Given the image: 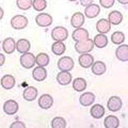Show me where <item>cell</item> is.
<instances>
[{
	"mask_svg": "<svg viewBox=\"0 0 128 128\" xmlns=\"http://www.w3.org/2000/svg\"><path fill=\"white\" fill-rule=\"evenodd\" d=\"M51 38L54 42H64L65 40L68 38V31L65 27H54L51 31Z\"/></svg>",
	"mask_w": 128,
	"mask_h": 128,
	"instance_id": "cell-1",
	"label": "cell"
},
{
	"mask_svg": "<svg viewBox=\"0 0 128 128\" xmlns=\"http://www.w3.org/2000/svg\"><path fill=\"white\" fill-rule=\"evenodd\" d=\"M94 48V44H93V40L91 38H86L84 41H80V42H76L75 44V50L78 54H86V52H91Z\"/></svg>",
	"mask_w": 128,
	"mask_h": 128,
	"instance_id": "cell-2",
	"label": "cell"
},
{
	"mask_svg": "<svg viewBox=\"0 0 128 128\" xmlns=\"http://www.w3.org/2000/svg\"><path fill=\"white\" fill-rule=\"evenodd\" d=\"M28 18L25 15H15L11 19V27L14 30H22L28 26Z\"/></svg>",
	"mask_w": 128,
	"mask_h": 128,
	"instance_id": "cell-3",
	"label": "cell"
},
{
	"mask_svg": "<svg viewBox=\"0 0 128 128\" xmlns=\"http://www.w3.org/2000/svg\"><path fill=\"white\" fill-rule=\"evenodd\" d=\"M19 62H20V65L26 70H30L32 67H34L35 65V56L31 52H25L22 54L20 59H19Z\"/></svg>",
	"mask_w": 128,
	"mask_h": 128,
	"instance_id": "cell-4",
	"label": "cell"
},
{
	"mask_svg": "<svg viewBox=\"0 0 128 128\" xmlns=\"http://www.w3.org/2000/svg\"><path fill=\"white\" fill-rule=\"evenodd\" d=\"M75 66V62L73 58L67 57V56H64L61 57L58 61V68L60 70H66V72H70L74 68Z\"/></svg>",
	"mask_w": 128,
	"mask_h": 128,
	"instance_id": "cell-5",
	"label": "cell"
},
{
	"mask_svg": "<svg viewBox=\"0 0 128 128\" xmlns=\"http://www.w3.org/2000/svg\"><path fill=\"white\" fill-rule=\"evenodd\" d=\"M52 22H54L52 16L48 13H38L35 16V22H36L38 27H43V28L49 27L52 24Z\"/></svg>",
	"mask_w": 128,
	"mask_h": 128,
	"instance_id": "cell-6",
	"label": "cell"
},
{
	"mask_svg": "<svg viewBox=\"0 0 128 128\" xmlns=\"http://www.w3.org/2000/svg\"><path fill=\"white\" fill-rule=\"evenodd\" d=\"M19 105L14 99H9L3 104V112L8 115H14L18 112Z\"/></svg>",
	"mask_w": 128,
	"mask_h": 128,
	"instance_id": "cell-7",
	"label": "cell"
},
{
	"mask_svg": "<svg viewBox=\"0 0 128 128\" xmlns=\"http://www.w3.org/2000/svg\"><path fill=\"white\" fill-rule=\"evenodd\" d=\"M123 106V102L121 97L118 96H111V97L108 99L107 102V107L111 112H118L121 110V108Z\"/></svg>",
	"mask_w": 128,
	"mask_h": 128,
	"instance_id": "cell-8",
	"label": "cell"
},
{
	"mask_svg": "<svg viewBox=\"0 0 128 128\" xmlns=\"http://www.w3.org/2000/svg\"><path fill=\"white\" fill-rule=\"evenodd\" d=\"M83 15H84V17L86 18H95L97 17V16L99 15V13H100V6H99L98 4H95V3H91V4H89L88 6H86L84 9V12H83Z\"/></svg>",
	"mask_w": 128,
	"mask_h": 128,
	"instance_id": "cell-9",
	"label": "cell"
},
{
	"mask_svg": "<svg viewBox=\"0 0 128 128\" xmlns=\"http://www.w3.org/2000/svg\"><path fill=\"white\" fill-rule=\"evenodd\" d=\"M72 38L75 42H80V41H84V40L89 38V31L82 27L75 28V30L72 33Z\"/></svg>",
	"mask_w": 128,
	"mask_h": 128,
	"instance_id": "cell-10",
	"label": "cell"
},
{
	"mask_svg": "<svg viewBox=\"0 0 128 128\" xmlns=\"http://www.w3.org/2000/svg\"><path fill=\"white\" fill-rule=\"evenodd\" d=\"M38 104L41 109H44V110L50 109L54 105V98L50 94H43L41 97L38 98Z\"/></svg>",
	"mask_w": 128,
	"mask_h": 128,
	"instance_id": "cell-11",
	"label": "cell"
},
{
	"mask_svg": "<svg viewBox=\"0 0 128 128\" xmlns=\"http://www.w3.org/2000/svg\"><path fill=\"white\" fill-rule=\"evenodd\" d=\"M94 62V58L93 56L90 54V52H86V54H80L79 58H78V63L82 68H89Z\"/></svg>",
	"mask_w": 128,
	"mask_h": 128,
	"instance_id": "cell-12",
	"label": "cell"
},
{
	"mask_svg": "<svg viewBox=\"0 0 128 128\" xmlns=\"http://www.w3.org/2000/svg\"><path fill=\"white\" fill-rule=\"evenodd\" d=\"M95 94L92 92H86L79 97V102L82 107H90L95 102Z\"/></svg>",
	"mask_w": 128,
	"mask_h": 128,
	"instance_id": "cell-13",
	"label": "cell"
},
{
	"mask_svg": "<svg viewBox=\"0 0 128 128\" xmlns=\"http://www.w3.org/2000/svg\"><path fill=\"white\" fill-rule=\"evenodd\" d=\"M38 90L35 86H27L22 92V97L27 102H33L35 100V98H38Z\"/></svg>",
	"mask_w": 128,
	"mask_h": 128,
	"instance_id": "cell-14",
	"label": "cell"
},
{
	"mask_svg": "<svg viewBox=\"0 0 128 128\" xmlns=\"http://www.w3.org/2000/svg\"><path fill=\"white\" fill-rule=\"evenodd\" d=\"M15 83H16L15 77H14L13 75H10V74L4 75L1 78V80H0V84H1V86L4 90H11V89H13V88L15 86Z\"/></svg>",
	"mask_w": 128,
	"mask_h": 128,
	"instance_id": "cell-15",
	"label": "cell"
},
{
	"mask_svg": "<svg viewBox=\"0 0 128 128\" xmlns=\"http://www.w3.org/2000/svg\"><path fill=\"white\" fill-rule=\"evenodd\" d=\"M32 78H33L35 81H44L47 78V70L45 67L43 66H36L35 68H33L32 70Z\"/></svg>",
	"mask_w": 128,
	"mask_h": 128,
	"instance_id": "cell-16",
	"label": "cell"
},
{
	"mask_svg": "<svg viewBox=\"0 0 128 128\" xmlns=\"http://www.w3.org/2000/svg\"><path fill=\"white\" fill-rule=\"evenodd\" d=\"M105 112H106V109L102 105H100V104H95L94 105L93 104L90 110V114L92 115V118L98 120V118H102L105 115Z\"/></svg>",
	"mask_w": 128,
	"mask_h": 128,
	"instance_id": "cell-17",
	"label": "cell"
},
{
	"mask_svg": "<svg viewBox=\"0 0 128 128\" xmlns=\"http://www.w3.org/2000/svg\"><path fill=\"white\" fill-rule=\"evenodd\" d=\"M72 80H73V77H72V74L70 72L60 70V73L57 75V81L61 86H68L72 82Z\"/></svg>",
	"mask_w": 128,
	"mask_h": 128,
	"instance_id": "cell-18",
	"label": "cell"
},
{
	"mask_svg": "<svg viewBox=\"0 0 128 128\" xmlns=\"http://www.w3.org/2000/svg\"><path fill=\"white\" fill-rule=\"evenodd\" d=\"M115 57L121 62H127L128 61V46L125 44H121L115 50Z\"/></svg>",
	"mask_w": 128,
	"mask_h": 128,
	"instance_id": "cell-19",
	"label": "cell"
},
{
	"mask_svg": "<svg viewBox=\"0 0 128 128\" xmlns=\"http://www.w3.org/2000/svg\"><path fill=\"white\" fill-rule=\"evenodd\" d=\"M30 48H31V43L27 38H19L15 43V49L20 54L28 52L30 50Z\"/></svg>",
	"mask_w": 128,
	"mask_h": 128,
	"instance_id": "cell-20",
	"label": "cell"
},
{
	"mask_svg": "<svg viewBox=\"0 0 128 128\" xmlns=\"http://www.w3.org/2000/svg\"><path fill=\"white\" fill-rule=\"evenodd\" d=\"M84 20H86L84 15L80 13V12H76L70 17V25L74 28H79L84 25Z\"/></svg>",
	"mask_w": 128,
	"mask_h": 128,
	"instance_id": "cell-21",
	"label": "cell"
},
{
	"mask_svg": "<svg viewBox=\"0 0 128 128\" xmlns=\"http://www.w3.org/2000/svg\"><path fill=\"white\" fill-rule=\"evenodd\" d=\"M111 26L112 25L109 22L108 19L102 18V19H99V20L96 22V30L98 31V33L106 34L111 30Z\"/></svg>",
	"mask_w": 128,
	"mask_h": 128,
	"instance_id": "cell-22",
	"label": "cell"
},
{
	"mask_svg": "<svg viewBox=\"0 0 128 128\" xmlns=\"http://www.w3.org/2000/svg\"><path fill=\"white\" fill-rule=\"evenodd\" d=\"M91 68H92V73L96 76H100V75H104L106 73V64L105 62L102 61H94L93 64L91 65Z\"/></svg>",
	"mask_w": 128,
	"mask_h": 128,
	"instance_id": "cell-23",
	"label": "cell"
},
{
	"mask_svg": "<svg viewBox=\"0 0 128 128\" xmlns=\"http://www.w3.org/2000/svg\"><path fill=\"white\" fill-rule=\"evenodd\" d=\"M15 40L13 38H6L4 41L2 42V49L6 54H13L15 49Z\"/></svg>",
	"mask_w": 128,
	"mask_h": 128,
	"instance_id": "cell-24",
	"label": "cell"
},
{
	"mask_svg": "<svg viewBox=\"0 0 128 128\" xmlns=\"http://www.w3.org/2000/svg\"><path fill=\"white\" fill-rule=\"evenodd\" d=\"M108 20H109L111 25H114V26L120 25V24L123 22V14L116 10L112 11L109 13V15H108Z\"/></svg>",
	"mask_w": 128,
	"mask_h": 128,
	"instance_id": "cell-25",
	"label": "cell"
},
{
	"mask_svg": "<svg viewBox=\"0 0 128 128\" xmlns=\"http://www.w3.org/2000/svg\"><path fill=\"white\" fill-rule=\"evenodd\" d=\"M73 81V89L76 92H83L84 90H86L88 86V82L84 78L82 77H78L75 80H72Z\"/></svg>",
	"mask_w": 128,
	"mask_h": 128,
	"instance_id": "cell-26",
	"label": "cell"
},
{
	"mask_svg": "<svg viewBox=\"0 0 128 128\" xmlns=\"http://www.w3.org/2000/svg\"><path fill=\"white\" fill-rule=\"evenodd\" d=\"M93 44H94V46L97 48H105L108 45V38L106 36V34L98 33L97 35L94 36Z\"/></svg>",
	"mask_w": 128,
	"mask_h": 128,
	"instance_id": "cell-27",
	"label": "cell"
},
{
	"mask_svg": "<svg viewBox=\"0 0 128 128\" xmlns=\"http://www.w3.org/2000/svg\"><path fill=\"white\" fill-rule=\"evenodd\" d=\"M104 126L106 128H118L120 126V120L115 115H108L104 120Z\"/></svg>",
	"mask_w": 128,
	"mask_h": 128,
	"instance_id": "cell-28",
	"label": "cell"
},
{
	"mask_svg": "<svg viewBox=\"0 0 128 128\" xmlns=\"http://www.w3.org/2000/svg\"><path fill=\"white\" fill-rule=\"evenodd\" d=\"M50 62L49 56L45 52H40L38 56H35V64L38 66H43L46 67Z\"/></svg>",
	"mask_w": 128,
	"mask_h": 128,
	"instance_id": "cell-29",
	"label": "cell"
},
{
	"mask_svg": "<svg viewBox=\"0 0 128 128\" xmlns=\"http://www.w3.org/2000/svg\"><path fill=\"white\" fill-rule=\"evenodd\" d=\"M66 50V46L63 42H54L51 46V51L56 56H62Z\"/></svg>",
	"mask_w": 128,
	"mask_h": 128,
	"instance_id": "cell-30",
	"label": "cell"
},
{
	"mask_svg": "<svg viewBox=\"0 0 128 128\" xmlns=\"http://www.w3.org/2000/svg\"><path fill=\"white\" fill-rule=\"evenodd\" d=\"M125 41V34L121 31H115L111 35V42L114 45H121Z\"/></svg>",
	"mask_w": 128,
	"mask_h": 128,
	"instance_id": "cell-31",
	"label": "cell"
},
{
	"mask_svg": "<svg viewBox=\"0 0 128 128\" xmlns=\"http://www.w3.org/2000/svg\"><path fill=\"white\" fill-rule=\"evenodd\" d=\"M67 126V123L65 118L62 116H56L51 121V127L52 128H65Z\"/></svg>",
	"mask_w": 128,
	"mask_h": 128,
	"instance_id": "cell-32",
	"label": "cell"
},
{
	"mask_svg": "<svg viewBox=\"0 0 128 128\" xmlns=\"http://www.w3.org/2000/svg\"><path fill=\"white\" fill-rule=\"evenodd\" d=\"M32 8L36 12H43L47 8L46 0H32Z\"/></svg>",
	"mask_w": 128,
	"mask_h": 128,
	"instance_id": "cell-33",
	"label": "cell"
},
{
	"mask_svg": "<svg viewBox=\"0 0 128 128\" xmlns=\"http://www.w3.org/2000/svg\"><path fill=\"white\" fill-rule=\"evenodd\" d=\"M16 6L19 10H29L32 6V0H16Z\"/></svg>",
	"mask_w": 128,
	"mask_h": 128,
	"instance_id": "cell-34",
	"label": "cell"
},
{
	"mask_svg": "<svg viewBox=\"0 0 128 128\" xmlns=\"http://www.w3.org/2000/svg\"><path fill=\"white\" fill-rule=\"evenodd\" d=\"M115 0H99V4H100L104 9H110L114 6Z\"/></svg>",
	"mask_w": 128,
	"mask_h": 128,
	"instance_id": "cell-35",
	"label": "cell"
},
{
	"mask_svg": "<svg viewBox=\"0 0 128 128\" xmlns=\"http://www.w3.org/2000/svg\"><path fill=\"white\" fill-rule=\"evenodd\" d=\"M10 128H26V124L22 121H15L10 125Z\"/></svg>",
	"mask_w": 128,
	"mask_h": 128,
	"instance_id": "cell-36",
	"label": "cell"
},
{
	"mask_svg": "<svg viewBox=\"0 0 128 128\" xmlns=\"http://www.w3.org/2000/svg\"><path fill=\"white\" fill-rule=\"evenodd\" d=\"M94 2V0H79V3H80V6H88L89 4H91V3H93Z\"/></svg>",
	"mask_w": 128,
	"mask_h": 128,
	"instance_id": "cell-37",
	"label": "cell"
},
{
	"mask_svg": "<svg viewBox=\"0 0 128 128\" xmlns=\"http://www.w3.org/2000/svg\"><path fill=\"white\" fill-rule=\"evenodd\" d=\"M6 62V56L0 52V67H1Z\"/></svg>",
	"mask_w": 128,
	"mask_h": 128,
	"instance_id": "cell-38",
	"label": "cell"
},
{
	"mask_svg": "<svg viewBox=\"0 0 128 128\" xmlns=\"http://www.w3.org/2000/svg\"><path fill=\"white\" fill-rule=\"evenodd\" d=\"M3 15H4V11H3V9L0 6V20L3 18Z\"/></svg>",
	"mask_w": 128,
	"mask_h": 128,
	"instance_id": "cell-39",
	"label": "cell"
},
{
	"mask_svg": "<svg viewBox=\"0 0 128 128\" xmlns=\"http://www.w3.org/2000/svg\"><path fill=\"white\" fill-rule=\"evenodd\" d=\"M118 3H121V4H127L128 3V0H118Z\"/></svg>",
	"mask_w": 128,
	"mask_h": 128,
	"instance_id": "cell-40",
	"label": "cell"
},
{
	"mask_svg": "<svg viewBox=\"0 0 128 128\" xmlns=\"http://www.w3.org/2000/svg\"><path fill=\"white\" fill-rule=\"evenodd\" d=\"M68 1H70V2H74V1H77V0H68Z\"/></svg>",
	"mask_w": 128,
	"mask_h": 128,
	"instance_id": "cell-41",
	"label": "cell"
},
{
	"mask_svg": "<svg viewBox=\"0 0 128 128\" xmlns=\"http://www.w3.org/2000/svg\"><path fill=\"white\" fill-rule=\"evenodd\" d=\"M0 50H1V46H0Z\"/></svg>",
	"mask_w": 128,
	"mask_h": 128,
	"instance_id": "cell-42",
	"label": "cell"
}]
</instances>
